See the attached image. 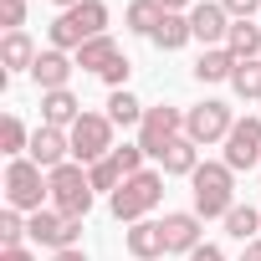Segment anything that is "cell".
<instances>
[{"mask_svg":"<svg viewBox=\"0 0 261 261\" xmlns=\"http://www.w3.org/2000/svg\"><path fill=\"white\" fill-rule=\"evenodd\" d=\"M159 169H164V174H195V169H200V144L174 139V144L159 154Z\"/></svg>","mask_w":261,"mask_h":261,"instance_id":"44dd1931","label":"cell"},{"mask_svg":"<svg viewBox=\"0 0 261 261\" xmlns=\"http://www.w3.org/2000/svg\"><path fill=\"white\" fill-rule=\"evenodd\" d=\"M230 128H236V113H230L225 102H215V97H205L200 108H190V113H185V139H190V144H200V149L225 144V139H230Z\"/></svg>","mask_w":261,"mask_h":261,"instance_id":"52a82bcc","label":"cell"},{"mask_svg":"<svg viewBox=\"0 0 261 261\" xmlns=\"http://www.w3.org/2000/svg\"><path fill=\"white\" fill-rule=\"evenodd\" d=\"M36 41L26 31H6V41H0V62H6V72H31L36 67Z\"/></svg>","mask_w":261,"mask_h":261,"instance_id":"e0dca14e","label":"cell"},{"mask_svg":"<svg viewBox=\"0 0 261 261\" xmlns=\"http://www.w3.org/2000/svg\"><path fill=\"white\" fill-rule=\"evenodd\" d=\"M26 159H36L46 174L51 169H62V164H72V139H67V128H36L31 134V149H26Z\"/></svg>","mask_w":261,"mask_h":261,"instance_id":"8fae6325","label":"cell"},{"mask_svg":"<svg viewBox=\"0 0 261 261\" xmlns=\"http://www.w3.org/2000/svg\"><path fill=\"white\" fill-rule=\"evenodd\" d=\"M118 57H123V46H118L113 36H92V41L77 51V67H82V72H92V77H102Z\"/></svg>","mask_w":261,"mask_h":261,"instance_id":"ac0fdd59","label":"cell"},{"mask_svg":"<svg viewBox=\"0 0 261 261\" xmlns=\"http://www.w3.org/2000/svg\"><path fill=\"white\" fill-rule=\"evenodd\" d=\"M26 236H31V230H26V215L6 205V210H0V241H6V246H21Z\"/></svg>","mask_w":261,"mask_h":261,"instance_id":"f1b7e54d","label":"cell"},{"mask_svg":"<svg viewBox=\"0 0 261 261\" xmlns=\"http://www.w3.org/2000/svg\"><path fill=\"white\" fill-rule=\"evenodd\" d=\"M149 41H154L159 51H179L185 41H195V31H190V16H174V11H169V16L159 21V31H154Z\"/></svg>","mask_w":261,"mask_h":261,"instance_id":"7402d4cb","label":"cell"},{"mask_svg":"<svg viewBox=\"0 0 261 261\" xmlns=\"http://www.w3.org/2000/svg\"><path fill=\"white\" fill-rule=\"evenodd\" d=\"M225 236H236V241H256V236H261V210H251V205L236 200V210L225 215Z\"/></svg>","mask_w":261,"mask_h":261,"instance_id":"4316f807","label":"cell"},{"mask_svg":"<svg viewBox=\"0 0 261 261\" xmlns=\"http://www.w3.org/2000/svg\"><path fill=\"white\" fill-rule=\"evenodd\" d=\"M51 6H57V11H72V6H82V0H51Z\"/></svg>","mask_w":261,"mask_h":261,"instance_id":"74e56055","label":"cell"},{"mask_svg":"<svg viewBox=\"0 0 261 261\" xmlns=\"http://www.w3.org/2000/svg\"><path fill=\"white\" fill-rule=\"evenodd\" d=\"M241 261H261V236H256V241H246V251H241Z\"/></svg>","mask_w":261,"mask_h":261,"instance_id":"8d00e7d4","label":"cell"},{"mask_svg":"<svg viewBox=\"0 0 261 261\" xmlns=\"http://www.w3.org/2000/svg\"><path fill=\"white\" fill-rule=\"evenodd\" d=\"M0 261H36L26 246H6V251H0Z\"/></svg>","mask_w":261,"mask_h":261,"instance_id":"836d02e7","label":"cell"},{"mask_svg":"<svg viewBox=\"0 0 261 261\" xmlns=\"http://www.w3.org/2000/svg\"><path fill=\"white\" fill-rule=\"evenodd\" d=\"M67 139H72V164L92 169L97 159L113 154V118H108V113H82V118L67 128Z\"/></svg>","mask_w":261,"mask_h":261,"instance_id":"8992f818","label":"cell"},{"mask_svg":"<svg viewBox=\"0 0 261 261\" xmlns=\"http://www.w3.org/2000/svg\"><path fill=\"white\" fill-rule=\"evenodd\" d=\"M51 261H87V251H82V246H72V251H51Z\"/></svg>","mask_w":261,"mask_h":261,"instance_id":"d590c367","label":"cell"},{"mask_svg":"<svg viewBox=\"0 0 261 261\" xmlns=\"http://www.w3.org/2000/svg\"><path fill=\"white\" fill-rule=\"evenodd\" d=\"M72 72H77V57H67V51H57V46H46V51L36 57V67H31V77H36L41 92H62Z\"/></svg>","mask_w":261,"mask_h":261,"instance_id":"5bb4252c","label":"cell"},{"mask_svg":"<svg viewBox=\"0 0 261 261\" xmlns=\"http://www.w3.org/2000/svg\"><path fill=\"white\" fill-rule=\"evenodd\" d=\"M108 118H113V128H139V123H144V102L123 87V92L108 97Z\"/></svg>","mask_w":261,"mask_h":261,"instance_id":"cb8c5ba5","label":"cell"},{"mask_svg":"<svg viewBox=\"0 0 261 261\" xmlns=\"http://www.w3.org/2000/svg\"><path fill=\"white\" fill-rule=\"evenodd\" d=\"M164 16H169V11L159 6V0H134V6H128V16H123V21H128V31H139V36H154Z\"/></svg>","mask_w":261,"mask_h":261,"instance_id":"603a6c76","label":"cell"},{"mask_svg":"<svg viewBox=\"0 0 261 261\" xmlns=\"http://www.w3.org/2000/svg\"><path fill=\"white\" fill-rule=\"evenodd\" d=\"M230 92H236L241 102H256V97H261V57H256V62H236Z\"/></svg>","mask_w":261,"mask_h":261,"instance_id":"d4e9b609","label":"cell"},{"mask_svg":"<svg viewBox=\"0 0 261 261\" xmlns=\"http://www.w3.org/2000/svg\"><path fill=\"white\" fill-rule=\"evenodd\" d=\"M174 139H185V113H179V108H169V102L144 108V123H139V149H144L149 159H159Z\"/></svg>","mask_w":261,"mask_h":261,"instance_id":"ba28073f","label":"cell"},{"mask_svg":"<svg viewBox=\"0 0 261 261\" xmlns=\"http://www.w3.org/2000/svg\"><path fill=\"white\" fill-rule=\"evenodd\" d=\"M82 113H87V108L72 97V87H62V92H41V123H46V128H72Z\"/></svg>","mask_w":261,"mask_h":261,"instance_id":"2e32d148","label":"cell"},{"mask_svg":"<svg viewBox=\"0 0 261 261\" xmlns=\"http://www.w3.org/2000/svg\"><path fill=\"white\" fill-rule=\"evenodd\" d=\"M0 11H6V26H11V31L26 26V0H0Z\"/></svg>","mask_w":261,"mask_h":261,"instance_id":"1f68e13d","label":"cell"},{"mask_svg":"<svg viewBox=\"0 0 261 261\" xmlns=\"http://www.w3.org/2000/svg\"><path fill=\"white\" fill-rule=\"evenodd\" d=\"M230 72H236V57H230L225 46H210V51H200V62H195V82H230Z\"/></svg>","mask_w":261,"mask_h":261,"instance_id":"ffe728a7","label":"cell"},{"mask_svg":"<svg viewBox=\"0 0 261 261\" xmlns=\"http://www.w3.org/2000/svg\"><path fill=\"white\" fill-rule=\"evenodd\" d=\"M185 261H225V251H220V246H210V241H205V246H195V251H190V256H185Z\"/></svg>","mask_w":261,"mask_h":261,"instance_id":"d6a6232c","label":"cell"},{"mask_svg":"<svg viewBox=\"0 0 261 261\" xmlns=\"http://www.w3.org/2000/svg\"><path fill=\"white\" fill-rule=\"evenodd\" d=\"M87 179H92V195H97V190H108V195H113V190L128 179V169L118 164V154H108V159H97V164L87 169Z\"/></svg>","mask_w":261,"mask_h":261,"instance_id":"83f0119b","label":"cell"},{"mask_svg":"<svg viewBox=\"0 0 261 261\" xmlns=\"http://www.w3.org/2000/svg\"><path fill=\"white\" fill-rule=\"evenodd\" d=\"M190 185H195V215L200 220H225L230 210H236V169L220 159V164H200L195 174H190Z\"/></svg>","mask_w":261,"mask_h":261,"instance_id":"7a4b0ae2","label":"cell"},{"mask_svg":"<svg viewBox=\"0 0 261 261\" xmlns=\"http://www.w3.org/2000/svg\"><path fill=\"white\" fill-rule=\"evenodd\" d=\"M92 36H108V6H102V0H82V6H72V11H62L51 21V46L57 51L77 57Z\"/></svg>","mask_w":261,"mask_h":261,"instance_id":"3957f363","label":"cell"},{"mask_svg":"<svg viewBox=\"0 0 261 261\" xmlns=\"http://www.w3.org/2000/svg\"><path fill=\"white\" fill-rule=\"evenodd\" d=\"M123 246H128V256H134V261H159V256H169V246H164V225H159V220L128 225Z\"/></svg>","mask_w":261,"mask_h":261,"instance_id":"9a60e30c","label":"cell"},{"mask_svg":"<svg viewBox=\"0 0 261 261\" xmlns=\"http://www.w3.org/2000/svg\"><path fill=\"white\" fill-rule=\"evenodd\" d=\"M46 185H51V210H62L67 220H87V210H92V179H87L82 164L51 169Z\"/></svg>","mask_w":261,"mask_h":261,"instance_id":"5b68a950","label":"cell"},{"mask_svg":"<svg viewBox=\"0 0 261 261\" xmlns=\"http://www.w3.org/2000/svg\"><path fill=\"white\" fill-rule=\"evenodd\" d=\"M26 230H31V241L36 246H46V251H72L77 241H82V220H67L62 210H36V215H26Z\"/></svg>","mask_w":261,"mask_h":261,"instance_id":"9c48e42d","label":"cell"},{"mask_svg":"<svg viewBox=\"0 0 261 261\" xmlns=\"http://www.w3.org/2000/svg\"><path fill=\"white\" fill-rule=\"evenodd\" d=\"M220 6H225L230 21H251V16L261 11V0H220Z\"/></svg>","mask_w":261,"mask_h":261,"instance_id":"4dcf8cb0","label":"cell"},{"mask_svg":"<svg viewBox=\"0 0 261 261\" xmlns=\"http://www.w3.org/2000/svg\"><path fill=\"white\" fill-rule=\"evenodd\" d=\"M159 225H164V246H169V256H190L195 246H205V241H200L205 220H200L195 210H169Z\"/></svg>","mask_w":261,"mask_h":261,"instance_id":"4fadbf2b","label":"cell"},{"mask_svg":"<svg viewBox=\"0 0 261 261\" xmlns=\"http://www.w3.org/2000/svg\"><path fill=\"white\" fill-rule=\"evenodd\" d=\"M128 72H134V62H128V57H118V62L102 72V82H108L113 92H123V87H128Z\"/></svg>","mask_w":261,"mask_h":261,"instance_id":"f546056e","label":"cell"},{"mask_svg":"<svg viewBox=\"0 0 261 261\" xmlns=\"http://www.w3.org/2000/svg\"><path fill=\"white\" fill-rule=\"evenodd\" d=\"M225 51H230L236 62H256V57H261V26H256V21H230Z\"/></svg>","mask_w":261,"mask_h":261,"instance_id":"d6986e66","label":"cell"},{"mask_svg":"<svg viewBox=\"0 0 261 261\" xmlns=\"http://www.w3.org/2000/svg\"><path fill=\"white\" fill-rule=\"evenodd\" d=\"M159 6L174 11V16H190V11H195V0H159Z\"/></svg>","mask_w":261,"mask_h":261,"instance_id":"e575fe53","label":"cell"},{"mask_svg":"<svg viewBox=\"0 0 261 261\" xmlns=\"http://www.w3.org/2000/svg\"><path fill=\"white\" fill-rule=\"evenodd\" d=\"M159 200H164V169H139L108 195V210L123 225H139V220H149L159 210Z\"/></svg>","mask_w":261,"mask_h":261,"instance_id":"6da1fadb","label":"cell"},{"mask_svg":"<svg viewBox=\"0 0 261 261\" xmlns=\"http://www.w3.org/2000/svg\"><path fill=\"white\" fill-rule=\"evenodd\" d=\"M0 149H6L11 159H26V149H31V128L16 113H6V123H0Z\"/></svg>","mask_w":261,"mask_h":261,"instance_id":"484cf974","label":"cell"},{"mask_svg":"<svg viewBox=\"0 0 261 261\" xmlns=\"http://www.w3.org/2000/svg\"><path fill=\"white\" fill-rule=\"evenodd\" d=\"M190 31H195V41H205V51H210V46H225V36H230V16H225V6H220V0H195Z\"/></svg>","mask_w":261,"mask_h":261,"instance_id":"7c38bea8","label":"cell"},{"mask_svg":"<svg viewBox=\"0 0 261 261\" xmlns=\"http://www.w3.org/2000/svg\"><path fill=\"white\" fill-rule=\"evenodd\" d=\"M46 200H51L46 169L36 159H11L6 164V205L21 215H36V210H46Z\"/></svg>","mask_w":261,"mask_h":261,"instance_id":"277c9868","label":"cell"},{"mask_svg":"<svg viewBox=\"0 0 261 261\" xmlns=\"http://www.w3.org/2000/svg\"><path fill=\"white\" fill-rule=\"evenodd\" d=\"M225 164L241 169H261V118H236L230 139H225Z\"/></svg>","mask_w":261,"mask_h":261,"instance_id":"30bf717a","label":"cell"}]
</instances>
